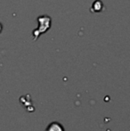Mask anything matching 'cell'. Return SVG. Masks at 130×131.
Listing matches in <instances>:
<instances>
[{
	"instance_id": "obj_1",
	"label": "cell",
	"mask_w": 130,
	"mask_h": 131,
	"mask_svg": "<svg viewBox=\"0 0 130 131\" xmlns=\"http://www.w3.org/2000/svg\"><path fill=\"white\" fill-rule=\"evenodd\" d=\"M38 21L39 23V27L36 29V30L33 32V35H34V39H37V38H38L41 33L46 31L47 29L50 28V24H51V18L49 16H40V17L38 18Z\"/></svg>"
},
{
	"instance_id": "obj_2",
	"label": "cell",
	"mask_w": 130,
	"mask_h": 131,
	"mask_svg": "<svg viewBox=\"0 0 130 131\" xmlns=\"http://www.w3.org/2000/svg\"><path fill=\"white\" fill-rule=\"evenodd\" d=\"M45 131H64V128L61 123L57 122V121H54L48 125Z\"/></svg>"
},
{
	"instance_id": "obj_3",
	"label": "cell",
	"mask_w": 130,
	"mask_h": 131,
	"mask_svg": "<svg viewBox=\"0 0 130 131\" xmlns=\"http://www.w3.org/2000/svg\"><path fill=\"white\" fill-rule=\"evenodd\" d=\"M1 30H2V26H1V24H0V32H1Z\"/></svg>"
}]
</instances>
